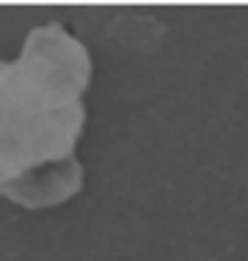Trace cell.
Instances as JSON below:
<instances>
[{
  "label": "cell",
  "mask_w": 248,
  "mask_h": 261,
  "mask_svg": "<svg viewBox=\"0 0 248 261\" xmlns=\"http://www.w3.org/2000/svg\"><path fill=\"white\" fill-rule=\"evenodd\" d=\"M86 107L0 117V197L24 208H51L75 197L83 165L75 155Z\"/></svg>",
  "instance_id": "obj_1"
},
{
  "label": "cell",
  "mask_w": 248,
  "mask_h": 261,
  "mask_svg": "<svg viewBox=\"0 0 248 261\" xmlns=\"http://www.w3.org/2000/svg\"><path fill=\"white\" fill-rule=\"evenodd\" d=\"M93 59L78 35L48 21L27 32L16 59H0V117L80 104Z\"/></svg>",
  "instance_id": "obj_2"
}]
</instances>
